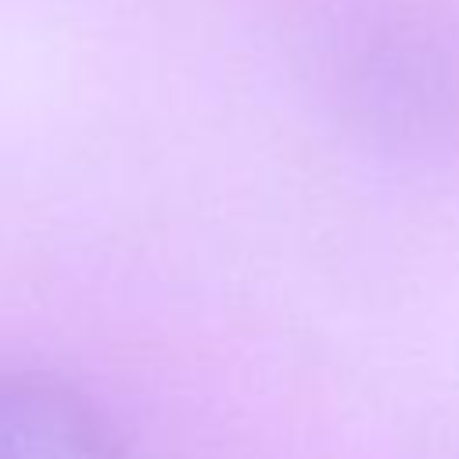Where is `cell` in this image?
Wrapping results in <instances>:
<instances>
[{
    "label": "cell",
    "instance_id": "6da1fadb",
    "mask_svg": "<svg viewBox=\"0 0 459 459\" xmlns=\"http://www.w3.org/2000/svg\"><path fill=\"white\" fill-rule=\"evenodd\" d=\"M0 459H122L115 430L57 377L0 369Z\"/></svg>",
    "mask_w": 459,
    "mask_h": 459
}]
</instances>
